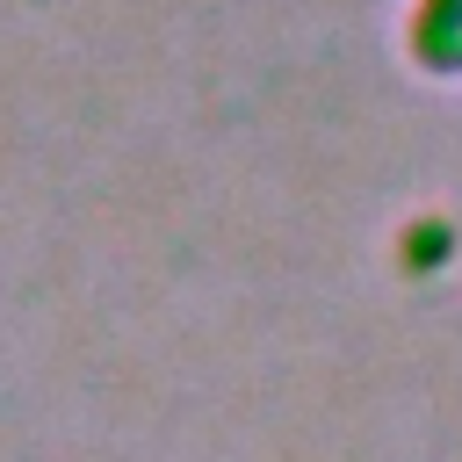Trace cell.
Listing matches in <instances>:
<instances>
[{
  "instance_id": "6da1fadb",
  "label": "cell",
  "mask_w": 462,
  "mask_h": 462,
  "mask_svg": "<svg viewBox=\"0 0 462 462\" xmlns=\"http://www.w3.org/2000/svg\"><path fill=\"white\" fill-rule=\"evenodd\" d=\"M411 58L433 72H462V0H419L411 7Z\"/></svg>"
}]
</instances>
